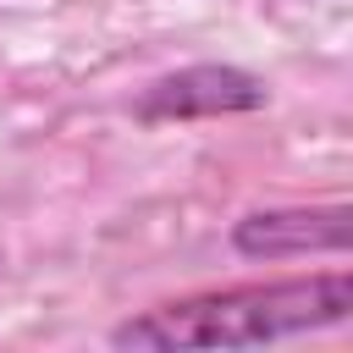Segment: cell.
<instances>
[{"mask_svg":"<svg viewBox=\"0 0 353 353\" xmlns=\"http://www.w3.org/2000/svg\"><path fill=\"white\" fill-rule=\"evenodd\" d=\"M353 210L347 204H265L232 221V248L243 259H309L347 254Z\"/></svg>","mask_w":353,"mask_h":353,"instance_id":"cell-3","label":"cell"},{"mask_svg":"<svg viewBox=\"0 0 353 353\" xmlns=\"http://www.w3.org/2000/svg\"><path fill=\"white\" fill-rule=\"evenodd\" d=\"M353 314V276L309 270V276H270V281H232L165 298L143 314L110 325V347H265L287 336L331 331Z\"/></svg>","mask_w":353,"mask_h":353,"instance_id":"cell-1","label":"cell"},{"mask_svg":"<svg viewBox=\"0 0 353 353\" xmlns=\"http://www.w3.org/2000/svg\"><path fill=\"white\" fill-rule=\"evenodd\" d=\"M0 259H6V243H0Z\"/></svg>","mask_w":353,"mask_h":353,"instance_id":"cell-4","label":"cell"},{"mask_svg":"<svg viewBox=\"0 0 353 353\" xmlns=\"http://www.w3.org/2000/svg\"><path fill=\"white\" fill-rule=\"evenodd\" d=\"M265 105H270V83L259 72L232 61H193L138 88L132 116L143 127H171V121H210V116H254Z\"/></svg>","mask_w":353,"mask_h":353,"instance_id":"cell-2","label":"cell"}]
</instances>
